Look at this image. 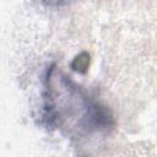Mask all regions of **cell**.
<instances>
[{"instance_id": "7a4b0ae2", "label": "cell", "mask_w": 157, "mask_h": 157, "mask_svg": "<svg viewBox=\"0 0 157 157\" xmlns=\"http://www.w3.org/2000/svg\"><path fill=\"white\" fill-rule=\"evenodd\" d=\"M42 1L49 6H63V5L70 4L74 0H42Z\"/></svg>"}, {"instance_id": "6da1fadb", "label": "cell", "mask_w": 157, "mask_h": 157, "mask_svg": "<svg viewBox=\"0 0 157 157\" xmlns=\"http://www.w3.org/2000/svg\"><path fill=\"white\" fill-rule=\"evenodd\" d=\"M44 118L48 125L77 136L107 130L113 124L105 107L54 66L45 78Z\"/></svg>"}]
</instances>
